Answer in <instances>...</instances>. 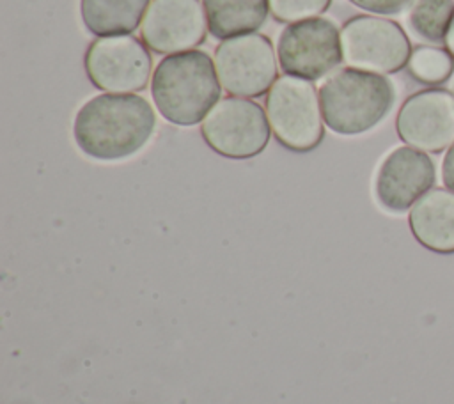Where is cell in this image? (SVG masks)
<instances>
[{
	"instance_id": "obj_1",
	"label": "cell",
	"mask_w": 454,
	"mask_h": 404,
	"mask_svg": "<svg viewBox=\"0 0 454 404\" xmlns=\"http://www.w3.org/2000/svg\"><path fill=\"white\" fill-rule=\"evenodd\" d=\"M156 129L151 103L135 92H105L85 101L73 122L78 149L99 161H117L137 154Z\"/></svg>"
},
{
	"instance_id": "obj_2",
	"label": "cell",
	"mask_w": 454,
	"mask_h": 404,
	"mask_svg": "<svg viewBox=\"0 0 454 404\" xmlns=\"http://www.w3.org/2000/svg\"><path fill=\"white\" fill-rule=\"evenodd\" d=\"M222 85L213 58L202 50L163 57L151 76L160 115L176 126H195L220 101Z\"/></svg>"
},
{
	"instance_id": "obj_3",
	"label": "cell",
	"mask_w": 454,
	"mask_h": 404,
	"mask_svg": "<svg viewBox=\"0 0 454 404\" xmlns=\"http://www.w3.org/2000/svg\"><path fill=\"white\" fill-rule=\"evenodd\" d=\"M317 94L325 126L344 136L371 131L395 103L394 83L385 74L355 67L332 73Z\"/></svg>"
},
{
	"instance_id": "obj_4",
	"label": "cell",
	"mask_w": 454,
	"mask_h": 404,
	"mask_svg": "<svg viewBox=\"0 0 454 404\" xmlns=\"http://www.w3.org/2000/svg\"><path fill=\"white\" fill-rule=\"evenodd\" d=\"M264 110L277 142L293 152L314 151L325 136L319 94L312 82L280 76L264 97Z\"/></svg>"
},
{
	"instance_id": "obj_5",
	"label": "cell",
	"mask_w": 454,
	"mask_h": 404,
	"mask_svg": "<svg viewBox=\"0 0 454 404\" xmlns=\"http://www.w3.org/2000/svg\"><path fill=\"white\" fill-rule=\"evenodd\" d=\"M342 60L348 67L392 74L408 66L411 44L404 28L388 18L356 14L340 28Z\"/></svg>"
},
{
	"instance_id": "obj_6",
	"label": "cell",
	"mask_w": 454,
	"mask_h": 404,
	"mask_svg": "<svg viewBox=\"0 0 454 404\" xmlns=\"http://www.w3.org/2000/svg\"><path fill=\"white\" fill-rule=\"evenodd\" d=\"M266 110L247 97H223L206 115L200 135L209 149L229 159L261 154L271 136Z\"/></svg>"
},
{
	"instance_id": "obj_7",
	"label": "cell",
	"mask_w": 454,
	"mask_h": 404,
	"mask_svg": "<svg viewBox=\"0 0 454 404\" xmlns=\"http://www.w3.org/2000/svg\"><path fill=\"white\" fill-rule=\"evenodd\" d=\"M215 67L222 89L236 97H261L278 80L273 44L259 32L220 41Z\"/></svg>"
},
{
	"instance_id": "obj_8",
	"label": "cell",
	"mask_w": 454,
	"mask_h": 404,
	"mask_svg": "<svg viewBox=\"0 0 454 404\" xmlns=\"http://www.w3.org/2000/svg\"><path fill=\"white\" fill-rule=\"evenodd\" d=\"M277 60L289 76L316 82L342 60L340 32L323 16L289 23L277 41Z\"/></svg>"
},
{
	"instance_id": "obj_9",
	"label": "cell",
	"mask_w": 454,
	"mask_h": 404,
	"mask_svg": "<svg viewBox=\"0 0 454 404\" xmlns=\"http://www.w3.org/2000/svg\"><path fill=\"white\" fill-rule=\"evenodd\" d=\"M89 82L105 92H138L147 87L153 58L144 41L131 34L96 37L83 57Z\"/></svg>"
},
{
	"instance_id": "obj_10",
	"label": "cell",
	"mask_w": 454,
	"mask_h": 404,
	"mask_svg": "<svg viewBox=\"0 0 454 404\" xmlns=\"http://www.w3.org/2000/svg\"><path fill=\"white\" fill-rule=\"evenodd\" d=\"M399 138L424 152H442L454 144V94L429 87L410 94L395 117Z\"/></svg>"
},
{
	"instance_id": "obj_11",
	"label": "cell",
	"mask_w": 454,
	"mask_h": 404,
	"mask_svg": "<svg viewBox=\"0 0 454 404\" xmlns=\"http://www.w3.org/2000/svg\"><path fill=\"white\" fill-rule=\"evenodd\" d=\"M207 32L202 0H151L140 25L144 44L160 55L197 50Z\"/></svg>"
},
{
	"instance_id": "obj_12",
	"label": "cell",
	"mask_w": 454,
	"mask_h": 404,
	"mask_svg": "<svg viewBox=\"0 0 454 404\" xmlns=\"http://www.w3.org/2000/svg\"><path fill=\"white\" fill-rule=\"evenodd\" d=\"M434 183L436 167L431 156L415 147L401 145L381 161L374 179V195L383 209L404 213L434 188Z\"/></svg>"
},
{
	"instance_id": "obj_13",
	"label": "cell",
	"mask_w": 454,
	"mask_h": 404,
	"mask_svg": "<svg viewBox=\"0 0 454 404\" xmlns=\"http://www.w3.org/2000/svg\"><path fill=\"white\" fill-rule=\"evenodd\" d=\"M413 237L434 253H454V191L431 188L410 209Z\"/></svg>"
},
{
	"instance_id": "obj_14",
	"label": "cell",
	"mask_w": 454,
	"mask_h": 404,
	"mask_svg": "<svg viewBox=\"0 0 454 404\" xmlns=\"http://www.w3.org/2000/svg\"><path fill=\"white\" fill-rule=\"evenodd\" d=\"M151 0H80L83 27L96 37L135 32Z\"/></svg>"
},
{
	"instance_id": "obj_15",
	"label": "cell",
	"mask_w": 454,
	"mask_h": 404,
	"mask_svg": "<svg viewBox=\"0 0 454 404\" xmlns=\"http://www.w3.org/2000/svg\"><path fill=\"white\" fill-rule=\"evenodd\" d=\"M207 30L223 41L257 32L270 12L268 0H202Z\"/></svg>"
},
{
	"instance_id": "obj_16",
	"label": "cell",
	"mask_w": 454,
	"mask_h": 404,
	"mask_svg": "<svg viewBox=\"0 0 454 404\" xmlns=\"http://www.w3.org/2000/svg\"><path fill=\"white\" fill-rule=\"evenodd\" d=\"M454 16V0H415L410 7L408 25L413 34L427 43L445 41Z\"/></svg>"
},
{
	"instance_id": "obj_17",
	"label": "cell",
	"mask_w": 454,
	"mask_h": 404,
	"mask_svg": "<svg viewBox=\"0 0 454 404\" xmlns=\"http://www.w3.org/2000/svg\"><path fill=\"white\" fill-rule=\"evenodd\" d=\"M406 69L417 82L436 87L447 82L454 73V57L447 48L419 44L411 50Z\"/></svg>"
},
{
	"instance_id": "obj_18",
	"label": "cell",
	"mask_w": 454,
	"mask_h": 404,
	"mask_svg": "<svg viewBox=\"0 0 454 404\" xmlns=\"http://www.w3.org/2000/svg\"><path fill=\"white\" fill-rule=\"evenodd\" d=\"M270 14L278 23H294L317 18L325 12L332 0H268Z\"/></svg>"
},
{
	"instance_id": "obj_19",
	"label": "cell",
	"mask_w": 454,
	"mask_h": 404,
	"mask_svg": "<svg viewBox=\"0 0 454 404\" xmlns=\"http://www.w3.org/2000/svg\"><path fill=\"white\" fill-rule=\"evenodd\" d=\"M349 2L367 12L390 16V14H399L404 9L411 7L415 0H349Z\"/></svg>"
},
{
	"instance_id": "obj_20",
	"label": "cell",
	"mask_w": 454,
	"mask_h": 404,
	"mask_svg": "<svg viewBox=\"0 0 454 404\" xmlns=\"http://www.w3.org/2000/svg\"><path fill=\"white\" fill-rule=\"evenodd\" d=\"M442 181L445 188L454 191V144L447 149L442 161Z\"/></svg>"
},
{
	"instance_id": "obj_21",
	"label": "cell",
	"mask_w": 454,
	"mask_h": 404,
	"mask_svg": "<svg viewBox=\"0 0 454 404\" xmlns=\"http://www.w3.org/2000/svg\"><path fill=\"white\" fill-rule=\"evenodd\" d=\"M447 51L454 57V16H452V21L449 25V30H447V35H445V41H443Z\"/></svg>"
}]
</instances>
